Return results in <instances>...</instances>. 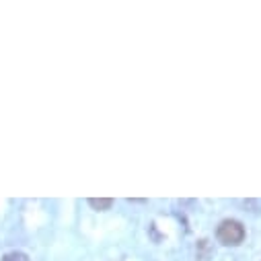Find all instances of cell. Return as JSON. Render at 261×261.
<instances>
[{"label": "cell", "mask_w": 261, "mask_h": 261, "mask_svg": "<svg viewBox=\"0 0 261 261\" xmlns=\"http://www.w3.org/2000/svg\"><path fill=\"white\" fill-rule=\"evenodd\" d=\"M216 237L226 247L241 245L243 239H245V226L239 220H224V222H220V226L216 230Z\"/></svg>", "instance_id": "6da1fadb"}, {"label": "cell", "mask_w": 261, "mask_h": 261, "mask_svg": "<svg viewBox=\"0 0 261 261\" xmlns=\"http://www.w3.org/2000/svg\"><path fill=\"white\" fill-rule=\"evenodd\" d=\"M89 204H91V208L103 212V210H109V208L113 206V200H111V198H91Z\"/></svg>", "instance_id": "7a4b0ae2"}, {"label": "cell", "mask_w": 261, "mask_h": 261, "mask_svg": "<svg viewBox=\"0 0 261 261\" xmlns=\"http://www.w3.org/2000/svg\"><path fill=\"white\" fill-rule=\"evenodd\" d=\"M0 261H29V257L25 253H21V251H11V253H7Z\"/></svg>", "instance_id": "3957f363"}]
</instances>
